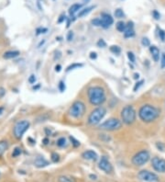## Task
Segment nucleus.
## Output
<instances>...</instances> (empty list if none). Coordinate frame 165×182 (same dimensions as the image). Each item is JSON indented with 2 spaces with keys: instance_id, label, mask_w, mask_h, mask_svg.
I'll return each instance as SVG.
<instances>
[{
  "instance_id": "4be33fe9",
  "label": "nucleus",
  "mask_w": 165,
  "mask_h": 182,
  "mask_svg": "<svg viewBox=\"0 0 165 182\" xmlns=\"http://www.w3.org/2000/svg\"><path fill=\"white\" fill-rule=\"evenodd\" d=\"M58 181L59 182H74V180L72 178L68 177V176H60L58 178Z\"/></svg>"
},
{
  "instance_id": "4468645a",
  "label": "nucleus",
  "mask_w": 165,
  "mask_h": 182,
  "mask_svg": "<svg viewBox=\"0 0 165 182\" xmlns=\"http://www.w3.org/2000/svg\"><path fill=\"white\" fill-rule=\"evenodd\" d=\"M82 156L85 159L91 160V161H96L97 158H98L97 154L94 151H92V150H88V151L84 152V153H82Z\"/></svg>"
},
{
  "instance_id": "20e7f679",
  "label": "nucleus",
  "mask_w": 165,
  "mask_h": 182,
  "mask_svg": "<svg viewBox=\"0 0 165 182\" xmlns=\"http://www.w3.org/2000/svg\"><path fill=\"white\" fill-rule=\"evenodd\" d=\"M121 119L125 124H132L136 120V110L132 106H126L121 111Z\"/></svg>"
},
{
  "instance_id": "dca6fc26",
  "label": "nucleus",
  "mask_w": 165,
  "mask_h": 182,
  "mask_svg": "<svg viewBox=\"0 0 165 182\" xmlns=\"http://www.w3.org/2000/svg\"><path fill=\"white\" fill-rule=\"evenodd\" d=\"M34 165L37 167H47L49 165V162L44 157H41V156H38V157L34 161Z\"/></svg>"
},
{
  "instance_id": "a878e982",
  "label": "nucleus",
  "mask_w": 165,
  "mask_h": 182,
  "mask_svg": "<svg viewBox=\"0 0 165 182\" xmlns=\"http://www.w3.org/2000/svg\"><path fill=\"white\" fill-rule=\"evenodd\" d=\"M20 155H21V148L16 147L13 150V153H12V156H13V157H17V156Z\"/></svg>"
},
{
  "instance_id": "f03ea898",
  "label": "nucleus",
  "mask_w": 165,
  "mask_h": 182,
  "mask_svg": "<svg viewBox=\"0 0 165 182\" xmlns=\"http://www.w3.org/2000/svg\"><path fill=\"white\" fill-rule=\"evenodd\" d=\"M88 98L92 105L100 106L106 101V93L100 86H93L88 89Z\"/></svg>"
},
{
  "instance_id": "c756f323",
  "label": "nucleus",
  "mask_w": 165,
  "mask_h": 182,
  "mask_svg": "<svg viewBox=\"0 0 165 182\" xmlns=\"http://www.w3.org/2000/svg\"><path fill=\"white\" fill-rule=\"evenodd\" d=\"M128 57H129V60L132 63V64H134L135 61H136L135 54L133 53L132 52H128Z\"/></svg>"
},
{
  "instance_id": "b1692460",
  "label": "nucleus",
  "mask_w": 165,
  "mask_h": 182,
  "mask_svg": "<svg viewBox=\"0 0 165 182\" xmlns=\"http://www.w3.org/2000/svg\"><path fill=\"white\" fill-rule=\"evenodd\" d=\"M110 52L113 53L114 54H119L120 53H121V49H120V47L117 46V45H112L110 47Z\"/></svg>"
},
{
  "instance_id": "2f4dec72",
  "label": "nucleus",
  "mask_w": 165,
  "mask_h": 182,
  "mask_svg": "<svg viewBox=\"0 0 165 182\" xmlns=\"http://www.w3.org/2000/svg\"><path fill=\"white\" fill-rule=\"evenodd\" d=\"M161 68L164 69L165 68V53H162L161 54Z\"/></svg>"
},
{
  "instance_id": "ea45409f",
  "label": "nucleus",
  "mask_w": 165,
  "mask_h": 182,
  "mask_svg": "<svg viewBox=\"0 0 165 182\" xmlns=\"http://www.w3.org/2000/svg\"><path fill=\"white\" fill-rule=\"evenodd\" d=\"M36 80H37V78L35 77V74H31V76L29 77V82L30 84H34L36 82Z\"/></svg>"
},
{
  "instance_id": "58836bf2",
  "label": "nucleus",
  "mask_w": 165,
  "mask_h": 182,
  "mask_svg": "<svg viewBox=\"0 0 165 182\" xmlns=\"http://www.w3.org/2000/svg\"><path fill=\"white\" fill-rule=\"evenodd\" d=\"M47 29L46 28H39V29H37V35H39L41 33H45L47 32Z\"/></svg>"
},
{
  "instance_id": "412c9836",
  "label": "nucleus",
  "mask_w": 165,
  "mask_h": 182,
  "mask_svg": "<svg viewBox=\"0 0 165 182\" xmlns=\"http://www.w3.org/2000/svg\"><path fill=\"white\" fill-rule=\"evenodd\" d=\"M126 27H127V24L124 21H118L116 24V28L119 32H124L126 30Z\"/></svg>"
},
{
  "instance_id": "6ab92c4d",
  "label": "nucleus",
  "mask_w": 165,
  "mask_h": 182,
  "mask_svg": "<svg viewBox=\"0 0 165 182\" xmlns=\"http://www.w3.org/2000/svg\"><path fill=\"white\" fill-rule=\"evenodd\" d=\"M8 148V143L7 141H0V156H1Z\"/></svg>"
},
{
  "instance_id": "79ce46f5",
  "label": "nucleus",
  "mask_w": 165,
  "mask_h": 182,
  "mask_svg": "<svg viewBox=\"0 0 165 182\" xmlns=\"http://www.w3.org/2000/svg\"><path fill=\"white\" fill-rule=\"evenodd\" d=\"M65 20H66L65 15H64V14H62V15L60 16V18H58V21H57V22H58V23H62Z\"/></svg>"
},
{
  "instance_id": "39448f33",
  "label": "nucleus",
  "mask_w": 165,
  "mask_h": 182,
  "mask_svg": "<svg viewBox=\"0 0 165 182\" xmlns=\"http://www.w3.org/2000/svg\"><path fill=\"white\" fill-rule=\"evenodd\" d=\"M85 112V105L82 101H75L69 110V114L74 119H80Z\"/></svg>"
},
{
  "instance_id": "cd10ccee",
  "label": "nucleus",
  "mask_w": 165,
  "mask_h": 182,
  "mask_svg": "<svg viewBox=\"0 0 165 182\" xmlns=\"http://www.w3.org/2000/svg\"><path fill=\"white\" fill-rule=\"evenodd\" d=\"M82 64H73V65H71L70 66H68V67H67L66 71H67V72H69V71L73 70V69H74V68H79V67H82Z\"/></svg>"
},
{
  "instance_id": "0eeeda50",
  "label": "nucleus",
  "mask_w": 165,
  "mask_h": 182,
  "mask_svg": "<svg viewBox=\"0 0 165 182\" xmlns=\"http://www.w3.org/2000/svg\"><path fill=\"white\" fill-rule=\"evenodd\" d=\"M29 122L23 120V121H20L17 122L15 126H14V135L17 139H21L23 134L28 131V129L29 128Z\"/></svg>"
},
{
  "instance_id": "5701e85b",
  "label": "nucleus",
  "mask_w": 165,
  "mask_h": 182,
  "mask_svg": "<svg viewBox=\"0 0 165 182\" xmlns=\"http://www.w3.org/2000/svg\"><path fill=\"white\" fill-rule=\"evenodd\" d=\"M115 17L117 18H124L125 17V13H124V11L121 9V8H117V9H116L115 10Z\"/></svg>"
},
{
  "instance_id": "ddd939ff",
  "label": "nucleus",
  "mask_w": 165,
  "mask_h": 182,
  "mask_svg": "<svg viewBox=\"0 0 165 182\" xmlns=\"http://www.w3.org/2000/svg\"><path fill=\"white\" fill-rule=\"evenodd\" d=\"M125 38H131L135 36V30H134V23L132 21H129L127 24L126 30L124 31Z\"/></svg>"
},
{
  "instance_id": "9d476101",
  "label": "nucleus",
  "mask_w": 165,
  "mask_h": 182,
  "mask_svg": "<svg viewBox=\"0 0 165 182\" xmlns=\"http://www.w3.org/2000/svg\"><path fill=\"white\" fill-rule=\"evenodd\" d=\"M151 165L152 167L154 168V170L160 173L165 172V160L160 157H153L151 160Z\"/></svg>"
},
{
  "instance_id": "2eb2a0df",
  "label": "nucleus",
  "mask_w": 165,
  "mask_h": 182,
  "mask_svg": "<svg viewBox=\"0 0 165 182\" xmlns=\"http://www.w3.org/2000/svg\"><path fill=\"white\" fill-rule=\"evenodd\" d=\"M150 52L151 53L152 58H153L154 62H158L160 60V50H159L158 47H156L155 45H152L150 47Z\"/></svg>"
},
{
  "instance_id": "393cba45",
  "label": "nucleus",
  "mask_w": 165,
  "mask_h": 182,
  "mask_svg": "<svg viewBox=\"0 0 165 182\" xmlns=\"http://www.w3.org/2000/svg\"><path fill=\"white\" fill-rule=\"evenodd\" d=\"M57 145L59 147H64L66 145V139L64 137H61L57 141Z\"/></svg>"
},
{
  "instance_id": "c03bdc74",
  "label": "nucleus",
  "mask_w": 165,
  "mask_h": 182,
  "mask_svg": "<svg viewBox=\"0 0 165 182\" xmlns=\"http://www.w3.org/2000/svg\"><path fill=\"white\" fill-rule=\"evenodd\" d=\"M96 57H97L96 53L92 52V53H90V58H91V59H96Z\"/></svg>"
},
{
  "instance_id": "09e8293b",
  "label": "nucleus",
  "mask_w": 165,
  "mask_h": 182,
  "mask_svg": "<svg viewBox=\"0 0 165 182\" xmlns=\"http://www.w3.org/2000/svg\"><path fill=\"white\" fill-rule=\"evenodd\" d=\"M138 77H139V74H134V78L135 79H138Z\"/></svg>"
},
{
  "instance_id": "aec40b11",
  "label": "nucleus",
  "mask_w": 165,
  "mask_h": 182,
  "mask_svg": "<svg viewBox=\"0 0 165 182\" xmlns=\"http://www.w3.org/2000/svg\"><path fill=\"white\" fill-rule=\"evenodd\" d=\"M92 9H94V7H88V8H86L82 9V10L79 12V13H78L77 17H78V18L85 17V16H86V15H88V14H89L90 12L92 11Z\"/></svg>"
},
{
  "instance_id": "72a5a7b5",
  "label": "nucleus",
  "mask_w": 165,
  "mask_h": 182,
  "mask_svg": "<svg viewBox=\"0 0 165 182\" xmlns=\"http://www.w3.org/2000/svg\"><path fill=\"white\" fill-rule=\"evenodd\" d=\"M70 140L72 141V143L73 144V146H74V147H78V146L80 145V143H79V141L76 140L74 137H73V136H70Z\"/></svg>"
},
{
  "instance_id": "de8ad7c7",
  "label": "nucleus",
  "mask_w": 165,
  "mask_h": 182,
  "mask_svg": "<svg viewBox=\"0 0 165 182\" xmlns=\"http://www.w3.org/2000/svg\"><path fill=\"white\" fill-rule=\"evenodd\" d=\"M48 142H49V140L47 139V138H45V139L43 140V143H44V144H47V143H48Z\"/></svg>"
},
{
  "instance_id": "e433bc0d",
  "label": "nucleus",
  "mask_w": 165,
  "mask_h": 182,
  "mask_svg": "<svg viewBox=\"0 0 165 182\" xmlns=\"http://www.w3.org/2000/svg\"><path fill=\"white\" fill-rule=\"evenodd\" d=\"M143 83H144V80H141V81H138V82H137L136 85H135V86H134V89H133V90L137 91L139 89V87H141L143 85Z\"/></svg>"
},
{
  "instance_id": "4c0bfd02",
  "label": "nucleus",
  "mask_w": 165,
  "mask_h": 182,
  "mask_svg": "<svg viewBox=\"0 0 165 182\" xmlns=\"http://www.w3.org/2000/svg\"><path fill=\"white\" fill-rule=\"evenodd\" d=\"M65 89H66V86H65L64 82H63V81H60V83H59V90L61 92H63L65 90Z\"/></svg>"
},
{
  "instance_id": "1a4fd4ad",
  "label": "nucleus",
  "mask_w": 165,
  "mask_h": 182,
  "mask_svg": "<svg viewBox=\"0 0 165 182\" xmlns=\"http://www.w3.org/2000/svg\"><path fill=\"white\" fill-rule=\"evenodd\" d=\"M138 177L139 179L147 182H157L159 180V178L156 174L150 172L148 170H141L138 174Z\"/></svg>"
},
{
  "instance_id": "7c9ffc66",
  "label": "nucleus",
  "mask_w": 165,
  "mask_h": 182,
  "mask_svg": "<svg viewBox=\"0 0 165 182\" xmlns=\"http://www.w3.org/2000/svg\"><path fill=\"white\" fill-rule=\"evenodd\" d=\"M159 37L162 42L165 41V31L162 29H159Z\"/></svg>"
},
{
  "instance_id": "473e14b6",
  "label": "nucleus",
  "mask_w": 165,
  "mask_h": 182,
  "mask_svg": "<svg viewBox=\"0 0 165 182\" xmlns=\"http://www.w3.org/2000/svg\"><path fill=\"white\" fill-rule=\"evenodd\" d=\"M60 160V155L57 153H52V161L53 163H57Z\"/></svg>"
},
{
  "instance_id": "f257e3e1",
  "label": "nucleus",
  "mask_w": 165,
  "mask_h": 182,
  "mask_svg": "<svg viewBox=\"0 0 165 182\" xmlns=\"http://www.w3.org/2000/svg\"><path fill=\"white\" fill-rule=\"evenodd\" d=\"M160 115V111L154 106L144 105L138 110V117L144 122H151L155 121Z\"/></svg>"
},
{
  "instance_id": "423d86ee",
  "label": "nucleus",
  "mask_w": 165,
  "mask_h": 182,
  "mask_svg": "<svg viewBox=\"0 0 165 182\" xmlns=\"http://www.w3.org/2000/svg\"><path fill=\"white\" fill-rule=\"evenodd\" d=\"M121 126H122V123L119 120H117L116 118H111L105 121L103 123H101L99 128L101 130H105V131H116L121 128Z\"/></svg>"
},
{
  "instance_id": "a19ab883",
  "label": "nucleus",
  "mask_w": 165,
  "mask_h": 182,
  "mask_svg": "<svg viewBox=\"0 0 165 182\" xmlns=\"http://www.w3.org/2000/svg\"><path fill=\"white\" fill-rule=\"evenodd\" d=\"M73 39V32L71 30V31H69L68 34H67V41H71Z\"/></svg>"
},
{
  "instance_id": "f704fd0d",
  "label": "nucleus",
  "mask_w": 165,
  "mask_h": 182,
  "mask_svg": "<svg viewBox=\"0 0 165 182\" xmlns=\"http://www.w3.org/2000/svg\"><path fill=\"white\" fill-rule=\"evenodd\" d=\"M96 45H97L98 47H100V48H105V47L106 46V41H105L103 39H100V40L97 41Z\"/></svg>"
},
{
  "instance_id": "8fccbe9b",
  "label": "nucleus",
  "mask_w": 165,
  "mask_h": 182,
  "mask_svg": "<svg viewBox=\"0 0 165 182\" xmlns=\"http://www.w3.org/2000/svg\"><path fill=\"white\" fill-rule=\"evenodd\" d=\"M3 110H4V108L3 107H0V115L3 113Z\"/></svg>"
},
{
  "instance_id": "49530a36",
  "label": "nucleus",
  "mask_w": 165,
  "mask_h": 182,
  "mask_svg": "<svg viewBox=\"0 0 165 182\" xmlns=\"http://www.w3.org/2000/svg\"><path fill=\"white\" fill-rule=\"evenodd\" d=\"M89 177H90V178H92V179H94V180H96V179L97 178V177H96V175H90Z\"/></svg>"
},
{
  "instance_id": "f8f14e48",
  "label": "nucleus",
  "mask_w": 165,
  "mask_h": 182,
  "mask_svg": "<svg viewBox=\"0 0 165 182\" xmlns=\"http://www.w3.org/2000/svg\"><path fill=\"white\" fill-rule=\"evenodd\" d=\"M100 18H101V27L104 29L109 28L114 22V20L111 17V15L107 14V13H102L101 14Z\"/></svg>"
},
{
  "instance_id": "c9c22d12",
  "label": "nucleus",
  "mask_w": 165,
  "mask_h": 182,
  "mask_svg": "<svg viewBox=\"0 0 165 182\" xmlns=\"http://www.w3.org/2000/svg\"><path fill=\"white\" fill-rule=\"evenodd\" d=\"M152 17H153L156 20H159L161 18V14L159 13L157 10H153V11H152Z\"/></svg>"
},
{
  "instance_id": "9b49d317",
  "label": "nucleus",
  "mask_w": 165,
  "mask_h": 182,
  "mask_svg": "<svg viewBox=\"0 0 165 182\" xmlns=\"http://www.w3.org/2000/svg\"><path fill=\"white\" fill-rule=\"evenodd\" d=\"M98 167L101 170H103L106 173H110L113 170V167L111 165V163L109 162V160L107 159L106 156H102V157H101Z\"/></svg>"
},
{
  "instance_id": "a211bd4d",
  "label": "nucleus",
  "mask_w": 165,
  "mask_h": 182,
  "mask_svg": "<svg viewBox=\"0 0 165 182\" xmlns=\"http://www.w3.org/2000/svg\"><path fill=\"white\" fill-rule=\"evenodd\" d=\"M82 8V5L81 4H73L72 5L71 7L69 8V14L71 16H73L76 12L79 11Z\"/></svg>"
},
{
  "instance_id": "37998d69",
  "label": "nucleus",
  "mask_w": 165,
  "mask_h": 182,
  "mask_svg": "<svg viewBox=\"0 0 165 182\" xmlns=\"http://www.w3.org/2000/svg\"><path fill=\"white\" fill-rule=\"evenodd\" d=\"M6 94V89L3 87H0V98H2Z\"/></svg>"
},
{
  "instance_id": "bb28decb",
  "label": "nucleus",
  "mask_w": 165,
  "mask_h": 182,
  "mask_svg": "<svg viewBox=\"0 0 165 182\" xmlns=\"http://www.w3.org/2000/svg\"><path fill=\"white\" fill-rule=\"evenodd\" d=\"M91 22H92V24L94 25V26H96V27H101V18H94V20Z\"/></svg>"
},
{
  "instance_id": "c85d7f7f",
  "label": "nucleus",
  "mask_w": 165,
  "mask_h": 182,
  "mask_svg": "<svg viewBox=\"0 0 165 182\" xmlns=\"http://www.w3.org/2000/svg\"><path fill=\"white\" fill-rule=\"evenodd\" d=\"M141 44L144 46V47H149L150 45V41L148 38H146V37H143L142 40H141Z\"/></svg>"
},
{
  "instance_id": "a18cd8bd",
  "label": "nucleus",
  "mask_w": 165,
  "mask_h": 182,
  "mask_svg": "<svg viewBox=\"0 0 165 182\" xmlns=\"http://www.w3.org/2000/svg\"><path fill=\"white\" fill-rule=\"evenodd\" d=\"M61 69H62V66H61L60 65H57L55 66V71H56V72H60V71H61Z\"/></svg>"
},
{
  "instance_id": "f3484780",
  "label": "nucleus",
  "mask_w": 165,
  "mask_h": 182,
  "mask_svg": "<svg viewBox=\"0 0 165 182\" xmlns=\"http://www.w3.org/2000/svg\"><path fill=\"white\" fill-rule=\"evenodd\" d=\"M20 55V52L18 51H8L6 52L3 55L4 59H13L16 58Z\"/></svg>"
},
{
  "instance_id": "3c124183",
  "label": "nucleus",
  "mask_w": 165,
  "mask_h": 182,
  "mask_svg": "<svg viewBox=\"0 0 165 182\" xmlns=\"http://www.w3.org/2000/svg\"><path fill=\"white\" fill-rule=\"evenodd\" d=\"M82 2H84V4H86L88 2H90V0H82Z\"/></svg>"
},
{
  "instance_id": "7ed1b4c3",
  "label": "nucleus",
  "mask_w": 165,
  "mask_h": 182,
  "mask_svg": "<svg viewBox=\"0 0 165 182\" xmlns=\"http://www.w3.org/2000/svg\"><path fill=\"white\" fill-rule=\"evenodd\" d=\"M106 113V110L104 107H98V108L94 109L88 117V123L90 125H96L98 124L101 120L105 117Z\"/></svg>"
},
{
  "instance_id": "6e6552de",
  "label": "nucleus",
  "mask_w": 165,
  "mask_h": 182,
  "mask_svg": "<svg viewBox=\"0 0 165 182\" xmlns=\"http://www.w3.org/2000/svg\"><path fill=\"white\" fill-rule=\"evenodd\" d=\"M150 153L147 150H142V151H139L132 158V163L133 165H135L137 167H141L145 165L150 160Z\"/></svg>"
}]
</instances>
